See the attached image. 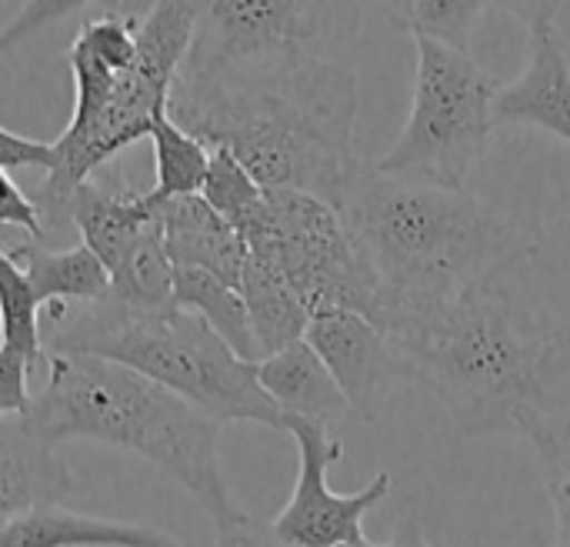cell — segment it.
<instances>
[{"instance_id": "obj_3", "label": "cell", "mask_w": 570, "mask_h": 547, "mask_svg": "<svg viewBox=\"0 0 570 547\" xmlns=\"http://www.w3.org/2000/svg\"><path fill=\"white\" fill-rule=\"evenodd\" d=\"M104 3L87 17L67 50L73 77V110L53 140V164L37 187L43 237L67 231V204L97 167L124 147L150 140L154 124L167 114L170 90L190 53L197 3L160 0Z\"/></svg>"}, {"instance_id": "obj_32", "label": "cell", "mask_w": 570, "mask_h": 547, "mask_svg": "<svg viewBox=\"0 0 570 547\" xmlns=\"http://www.w3.org/2000/svg\"><path fill=\"white\" fill-rule=\"evenodd\" d=\"M23 241H30V237H27V234H17V231H7V227H0V247L13 251V247H20Z\"/></svg>"}, {"instance_id": "obj_8", "label": "cell", "mask_w": 570, "mask_h": 547, "mask_svg": "<svg viewBox=\"0 0 570 547\" xmlns=\"http://www.w3.org/2000/svg\"><path fill=\"white\" fill-rule=\"evenodd\" d=\"M240 237L254 257L284 274L311 314L354 311L381 321L384 291L327 201L301 191H264V204L240 227Z\"/></svg>"}, {"instance_id": "obj_29", "label": "cell", "mask_w": 570, "mask_h": 547, "mask_svg": "<svg viewBox=\"0 0 570 547\" xmlns=\"http://www.w3.org/2000/svg\"><path fill=\"white\" fill-rule=\"evenodd\" d=\"M50 164H53V144L13 134L10 127L0 124V167L3 170H17V167L50 170Z\"/></svg>"}, {"instance_id": "obj_14", "label": "cell", "mask_w": 570, "mask_h": 547, "mask_svg": "<svg viewBox=\"0 0 570 547\" xmlns=\"http://www.w3.org/2000/svg\"><path fill=\"white\" fill-rule=\"evenodd\" d=\"M160 217L164 251L174 271H204L240 291V274L247 264L244 237L200 197H177L154 204Z\"/></svg>"}, {"instance_id": "obj_22", "label": "cell", "mask_w": 570, "mask_h": 547, "mask_svg": "<svg viewBox=\"0 0 570 547\" xmlns=\"http://www.w3.org/2000/svg\"><path fill=\"white\" fill-rule=\"evenodd\" d=\"M0 348L23 354L30 368H47L43 304L7 247H0Z\"/></svg>"}, {"instance_id": "obj_20", "label": "cell", "mask_w": 570, "mask_h": 547, "mask_svg": "<svg viewBox=\"0 0 570 547\" xmlns=\"http://www.w3.org/2000/svg\"><path fill=\"white\" fill-rule=\"evenodd\" d=\"M174 304L197 314L240 361L261 364L247 304L237 287L204 274V271H174Z\"/></svg>"}, {"instance_id": "obj_2", "label": "cell", "mask_w": 570, "mask_h": 547, "mask_svg": "<svg viewBox=\"0 0 570 547\" xmlns=\"http://www.w3.org/2000/svg\"><path fill=\"white\" fill-rule=\"evenodd\" d=\"M357 74L314 60L267 77H184L167 114L207 147L230 150L264 191H301L334 207L357 157Z\"/></svg>"}, {"instance_id": "obj_10", "label": "cell", "mask_w": 570, "mask_h": 547, "mask_svg": "<svg viewBox=\"0 0 570 547\" xmlns=\"http://www.w3.org/2000/svg\"><path fill=\"white\" fill-rule=\"evenodd\" d=\"M284 434L297 445V485L284 511L271 521L274 535L291 547H351L364 541V518L387 501L391 475H374L354 495L331 491V468L344 458V441L311 421L287 418Z\"/></svg>"}, {"instance_id": "obj_7", "label": "cell", "mask_w": 570, "mask_h": 547, "mask_svg": "<svg viewBox=\"0 0 570 547\" xmlns=\"http://www.w3.org/2000/svg\"><path fill=\"white\" fill-rule=\"evenodd\" d=\"M414 47L411 110L391 150L374 160V170L397 180L464 191L471 170L491 147L501 80L464 50L434 40H414Z\"/></svg>"}, {"instance_id": "obj_4", "label": "cell", "mask_w": 570, "mask_h": 547, "mask_svg": "<svg viewBox=\"0 0 570 547\" xmlns=\"http://www.w3.org/2000/svg\"><path fill=\"white\" fill-rule=\"evenodd\" d=\"M334 211L384 291L381 321L508 277L538 251L534 237L474 194L397 180L374 164L354 170Z\"/></svg>"}, {"instance_id": "obj_30", "label": "cell", "mask_w": 570, "mask_h": 547, "mask_svg": "<svg viewBox=\"0 0 570 547\" xmlns=\"http://www.w3.org/2000/svg\"><path fill=\"white\" fill-rule=\"evenodd\" d=\"M214 531H217V547H291L274 535L271 525H264V521H257V518H250L244 511L230 525L214 528Z\"/></svg>"}, {"instance_id": "obj_27", "label": "cell", "mask_w": 570, "mask_h": 547, "mask_svg": "<svg viewBox=\"0 0 570 547\" xmlns=\"http://www.w3.org/2000/svg\"><path fill=\"white\" fill-rule=\"evenodd\" d=\"M0 227L27 234L30 241H43V221H40V211H37L33 197H27L10 180V174L3 167H0Z\"/></svg>"}, {"instance_id": "obj_25", "label": "cell", "mask_w": 570, "mask_h": 547, "mask_svg": "<svg viewBox=\"0 0 570 547\" xmlns=\"http://www.w3.org/2000/svg\"><path fill=\"white\" fill-rule=\"evenodd\" d=\"M200 197L240 234V227L264 204V187L247 174V167L230 150L210 147V167H207Z\"/></svg>"}, {"instance_id": "obj_6", "label": "cell", "mask_w": 570, "mask_h": 547, "mask_svg": "<svg viewBox=\"0 0 570 547\" xmlns=\"http://www.w3.org/2000/svg\"><path fill=\"white\" fill-rule=\"evenodd\" d=\"M43 351L100 358L144 374L184 398L210 421H250L284 431V418L257 381V364L240 361L197 314L137 307L107 294L87 307H43Z\"/></svg>"}, {"instance_id": "obj_17", "label": "cell", "mask_w": 570, "mask_h": 547, "mask_svg": "<svg viewBox=\"0 0 570 547\" xmlns=\"http://www.w3.org/2000/svg\"><path fill=\"white\" fill-rule=\"evenodd\" d=\"M0 547H184L174 535L110 521L94 515H77L60 505L30 508L0 525Z\"/></svg>"}, {"instance_id": "obj_15", "label": "cell", "mask_w": 570, "mask_h": 547, "mask_svg": "<svg viewBox=\"0 0 570 547\" xmlns=\"http://www.w3.org/2000/svg\"><path fill=\"white\" fill-rule=\"evenodd\" d=\"M73 491V475L23 418H0V525L40 508L60 505Z\"/></svg>"}, {"instance_id": "obj_19", "label": "cell", "mask_w": 570, "mask_h": 547, "mask_svg": "<svg viewBox=\"0 0 570 547\" xmlns=\"http://www.w3.org/2000/svg\"><path fill=\"white\" fill-rule=\"evenodd\" d=\"M240 297L247 304V318L254 328L261 361L304 341L311 311L294 294V287L284 281V274L277 267H271L267 261L254 257L250 251H247V264L240 274Z\"/></svg>"}, {"instance_id": "obj_23", "label": "cell", "mask_w": 570, "mask_h": 547, "mask_svg": "<svg viewBox=\"0 0 570 547\" xmlns=\"http://www.w3.org/2000/svg\"><path fill=\"white\" fill-rule=\"evenodd\" d=\"M518 434L534 448L554 505V547H570V414L528 418Z\"/></svg>"}, {"instance_id": "obj_13", "label": "cell", "mask_w": 570, "mask_h": 547, "mask_svg": "<svg viewBox=\"0 0 570 547\" xmlns=\"http://www.w3.org/2000/svg\"><path fill=\"white\" fill-rule=\"evenodd\" d=\"M67 227L77 231L80 244L107 267V274H120L124 264L137 254V247L160 227L157 207L147 191L114 187L100 180H87L73 191L67 204Z\"/></svg>"}, {"instance_id": "obj_9", "label": "cell", "mask_w": 570, "mask_h": 547, "mask_svg": "<svg viewBox=\"0 0 570 547\" xmlns=\"http://www.w3.org/2000/svg\"><path fill=\"white\" fill-rule=\"evenodd\" d=\"M361 20L351 3L210 0L197 3V27L184 77H267L327 57L341 27Z\"/></svg>"}, {"instance_id": "obj_5", "label": "cell", "mask_w": 570, "mask_h": 547, "mask_svg": "<svg viewBox=\"0 0 570 547\" xmlns=\"http://www.w3.org/2000/svg\"><path fill=\"white\" fill-rule=\"evenodd\" d=\"M27 421L53 448L63 441H97L140 455L170 475L207 511L214 528L240 515L220 468V424L130 368L50 354Z\"/></svg>"}, {"instance_id": "obj_26", "label": "cell", "mask_w": 570, "mask_h": 547, "mask_svg": "<svg viewBox=\"0 0 570 547\" xmlns=\"http://www.w3.org/2000/svg\"><path fill=\"white\" fill-rule=\"evenodd\" d=\"M30 361L17 351L0 348V418H23L30 411Z\"/></svg>"}, {"instance_id": "obj_31", "label": "cell", "mask_w": 570, "mask_h": 547, "mask_svg": "<svg viewBox=\"0 0 570 547\" xmlns=\"http://www.w3.org/2000/svg\"><path fill=\"white\" fill-rule=\"evenodd\" d=\"M351 547H431V541L424 538V531H421V525L414 518H401L397 528H394V535H391V541L374 545V541L364 538V541H357V545Z\"/></svg>"}, {"instance_id": "obj_24", "label": "cell", "mask_w": 570, "mask_h": 547, "mask_svg": "<svg viewBox=\"0 0 570 547\" xmlns=\"http://www.w3.org/2000/svg\"><path fill=\"white\" fill-rule=\"evenodd\" d=\"M488 7L491 3H478V0H414V3H394V20L414 40H434L451 50L471 53L474 27L488 13Z\"/></svg>"}, {"instance_id": "obj_28", "label": "cell", "mask_w": 570, "mask_h": 547, "mask_svg": "<svg viewBox=\"0 0 570 547\" xmlns=\"http://www.w3.org/2000/svg\"><path fill=\"white\" fill-rule=\"evenodd\" d=\"M80 7H90V3H77V0H63V3H47V0L27 3V7L0 30V53H7L10 47H17V43H20L23 37H30L37 27L57 20V17H67V13H73V10H80Z\"/></svg>"}, {"instance_id": "obj_12", "label": "cell", "mask_w": 570, "mask_h": 547, "mask_svg": "<svg viewBox=\"0 0 570 547\" xmlns=\"http://www.w3.org/2000/svg\"><path fill=\"white\" fill-rule=\"evenodd\" d=\"M524 20L528 27V60L524 70L501 84L494 120L528 124L570 144V50L558 3H498Z\"/></svg>"}, {"instance_id": "obj_18", "label": "cell", "mask_w": 570, "mask_h": 547, "mask_svg": "<svg viewBox=\"0 0 570 547\" xmlns=\"http://www.w3.org/2000/svg\"><path fill=\"white\" fill-rule=\"evenodd\" d=\"M10 254L23 267V274L43 307H53V304L87 307L110 294L107 267L83 244L53 251V247H43L40 241H23Z\"/></svg>"}, {"instance_id": "obj_1", "label": "cell", "mask_w": 570, "mask_h": 547, "mask_svg": "<svg viewBox=\"0 0 570 547\" xmlns=\"http://www.w3.org/2000/svg\"><path fill=\"white\" fill-rule=\"evenodd\" d=\"M404 378L468 438L518 434L521 421L570 414V324L508 277L381 321Z\"/></svg>"}, {"instance_id": "obj_16", "label": "cell", "mask_w": 570, "mask_h": 547, "mask_svg": "<svg viewBox=\"0 0 570 547\" xmlns=\"http://www.w3.org/2000/svg\"><path fill=\"white\" fill-rule=\"evenodd\" d=\"M257 381L264 394L274 401L281 418L311 421L331 434L341 438V428L351 421V408L324 368V361L314 354L307 341H297L257 364Z\"/></svg>"}, {"instance_id": "obj_21", "label": "cell", "mask_w": 570, "mask_h": 547, "mask_svg": "<svg viewBox=\"0 0 570 547\" xmlns=\"http://www.w3.org/2000/svg\"><path fill=\"white\" fill-rule=\"evenodd\" d=\"M150 144H154V187L147 191L150 204H167L177 197L200 194L210 167V147L194 134H187L180 124H174L170 114H164L154 124Z\"/></svg>"}, {"instance_id": "obj_11", "label": "cell", "mask_w": 570, "mask_h": 547, "mask_svg": "<svg viewBox=\"0 0 570 547\" xmlns=\"http://www.w3.org/2000/svg\"><path fill=\"white\" fill-rule=\"evenodd\" d=\"M304 341L314 348V354L337 381L351 408V421H377L394 388L407 381L387 334L364 314L317 311L311 314Z\"/></svg>"}]
</instances>
